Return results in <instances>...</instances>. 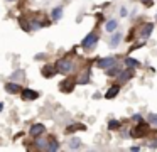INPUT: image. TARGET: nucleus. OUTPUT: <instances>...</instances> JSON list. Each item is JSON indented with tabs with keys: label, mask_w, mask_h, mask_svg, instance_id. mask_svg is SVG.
Segmentation results:
<instances>
[{
	"label": "nucleus",
	"mask_w": 157,
	"mask_h": 152,
	"mask_svg": "<svg viewBox=\"0 0 157 152\" xmlns=\"http://www.w3.org/2000/svg\"><path fill=\"white\" fill-rule=\"evenodd\" d=\"M56 69L61 71L63 74H69L73 71V61H69V59H59L58 64H56Z\"/></svg>",
	"instance_id": "nucleus-1"
},
{
	"label": "nucleus",
	"mask_w": 157,
	"mask_h": 152,
	"mask_svg": "<svg viewBox=\"0 0 157 152\" xmlns=\"http://www.w3.org/2000/svg\"><path fill=\"white\" fill-rule=\"evenodd\" d=\"M115 57L113 56H110V57H103L101 61L98 63V68H101V69H108V68H113L115 66Z\"/></svg>",
	"instance_id": "nucleus-2"
},
{
	"label": "nucleus",
	"mask_w": 157,
	"mask_h": 152,
	"mask_svg": "<svg viewBox=\"0 0 157 152\" xmlns=\"http://www.w3.org/2000/svg\"><path fill=\"white\" fill-rule=\"evenodd\" d=\"M96 41H98V36H96V34H90V36L85 37V41L81 42V46L86 47V49H90L91 46H95V44H96Z\"/></svg>",
	"instance_id": "nucleus-3"
},
{
	"label": "nucleus",
	"mask_w": 157,
	"mask_h": 152,
	"mask_svg": "<svg viewBox=\"0 0 157 152\" xmlns=\"http://www.w3.org/2000/svg\"><path fill=\"white\" fill-rule=\"evenodd\" d=\"M42 132H44V125H42V123H36V125H32V128H31L29 134H31L32 137H39Z\"/></svg>",
	"instance_id": "nucleus-4"
},
{
	"label": "nucleus",
	"mask_w": 157,
	"mask_h": 152,
	"mask_svg": "<svg viewBox=\"0 0 157 152\" xmlns=\"http://www.w3.org/2000/svg\"><path fill=\"white\" fill-rule=\"evenodd\" d=\"M39 95H37V91H32V90H24L22 91V98L24 100H36Z\"/></svg>",
	"instance_id": "nucleus-5"
},
{
	"label": "nucleus",
	"mask_w": 157,
	"mask_h": 152,
	"mask_svg": "<svg viewBox=\"0 0 157 152\" xmlns=\"http://www.w3.org/2000/svg\"><path fill=\"white\" fill-rule=\"evenodd\" d=\"M152 29H154L152 24H144L142 29H140V36H142V37H149L150 32H152Z\"/></svg>",
	"instance_id": "nucleus-6"
},
{
	"label": "nucleus",
	"mask_w": 157,
	"mask_h": 152,
	"mask_svg": "<svg viewBox=\"0 0 157 152\" xmlns=\"http://www.w3.org/2000/svg\"><path fill=\"white\" fill-rule=\"evenodd\" d=\"M5 90H7L9 93H19V91H21V86H19L17 83H7L5 84Z\"/></svg>",
	"instance_id": "nucleus-7"
},
{
	"label": "nucleus",
	"mask_w": 157,
	"mask_h": 152,
	"mask_svg": "<svg viewBox=\"0 0 157 152\" xmlns=\"http://www.w3.org/2000/svg\"><path fill=\"white\" fill-rule=\"evenodd\" d=\"M118 91H120V86H118V84H115V86H112L108 91H106L105 96H106V98H115L117 95H118Z\"/></svg>",
	"instance_id": "nucleus-8"
},
{
	"label": "nucleus",
	"mask_w": 157,
	"mask_h": 152,
	"mask_svg": "<svg viewBox=\"0 0 157 152\" xmlns=\"http://www.w3.org/2000/svg\"><path fill=\"white\" fill-rule=\"evenodd\" d=\"M132 76H133V71L132 69H127V71H123V73H120V81H122V83H125V81L130 80Z\"/></svg>",
	"instance_id": "nucleus-9"
},
{
	"label": "nucleus",
	"mask_w": 157,
	"mask_h": 152,
	"mask_svg": "<svg viewBox=\"0 0 157 152\" xmlns=\"http://www.w3.org/2000/svg\"><path fill=\"white\" fill-rule=\"evenodd\" d=\"M54 71H56V68L54 66H44L42 68V74H44V76H52V74H54Z\"/></svg>",
	"instance_id": "nucleus-10"
},
{
	"label": "nucleus",
	"mask_w": 157,
	"mask_h": 152,
	"mask_svg": "<svg viewBox=\"0 0 157 152\" xmlns=\"http://www.w3.org/2000/svg\"><path fill=\"white\" fill-rule=\"evenodd\" d=\"M61 17H63V7H56V9L52 10V19L59 20Z\"/></svg>",
	"instance_id": "nucleus-11"
},
{
	"label": "nucleus",
	"mask_w": 157,
	"mask_h": 152,
	"mask_svg": "<svg viewBox=\"0 0 157 152\" xmlns=\"http://www.w3.org/2000/svg\"><path fill=\"white\" fill-rule=\"evenodd\" d=\"M85 125L83 123H73V125H69L68 127V132H76V130H85Z\"/></svg>",
	"instance_id": "nucleus-12"
},
{
	"label": "nucleus",
	"mask_w": 157,
	"mask_h": 152,
	"mask_svg": "<svg viewBox=\"0 0 157 152\" xmlns=\"http://www.w3.org/2000/svg\"><path fill=\"white\" fill-rule=\"evenodd\" d=\"M69 147H71V149H79V147H81V140H79L78 137L71 138V142H69Z\"/></svg>",
	"instance_id": "nucleus-13"
},
{
	"label": "nucleus",
	"mask_w": 157,
	"mask_h": 152,
	"mask_svg": "<svg viewBox=\"0 0 157 152\" xmlns=\"http://www.w3.org/2000/svg\"><path fill=\"white\" fill-rule=\"evenodd\" d=\"M117 25H118V22H117V20H108V22H106V30H108V32H112V30L117 29Z\"/></svg>",
	"instance_id": "nucleus-14"
},
{
	"label": "nucleus",
	"mask_w": 157,
	"mask_h": 152,
	"mask_svg": "<svg viewBox=\"0 0 157 152\" xmlns=\"http://www.w3.org/2000/svg\"><path fill=\"white\" fill-rule=\"evenodd\" d=\"M125 64H127L128 68H137L140 63H139L137 59H132V57H128V59H125Z\"/></svg>",
	"instance_id": "nucleus-15"
},
{
	"label": "nucleus",
	"mask_w": 157,
	"mask_h": 152,
	"mask_svg": "<svg viewBox=\"0 0 157 152\" xmlns=\"http://www.w3.org/2000/svg\"><path fill=\"white\" fill-rule=\"evenodd\" d=\"M88 71H85V73H83L81 74V76H79L78 78V81H79V83H81V84H85V83H88V81H90V76H88Z\"/></svg>",
	"instance_id": "nucleus-16"
},
{
	"label": "nucleus",
	"mask_w": 157,
	"mask_h": 152,
	"mask_svg": "<svg viewBox=\"0 0 157 152\" xmlns=\"http://www.w3.org/2000/svg\"><path fill=\"white\" fill-rule=\"evenodd\" d=\"M132 135L133 137H142V135H145V130H144V127H137V130H132Z\"/></svg>",
	"instance_id": "nucleus-17"
},
{
	"label": "nucleus",
	"mask_w": 157,
	"mask_h": 152,
	"mask_svg": "<svg viewBox=\"0 0 157 152\" xmlns=\"http://www.w3.org/2000/svg\"><path fill=\"white\" fill-rule=\"evenodd\" d=\"M120 39H122V34H113V37H112V41H110V44H112V46L115 47L117 44L120 42Z\"/></svg>",
	"instance_id": "nucleus-18"
},
{
	"label": "nucleus",
	"mask_w": 157,
	"mask_h": 152,
	"mask_svg": "<svg viewBox=\"0 0 157 152\" xmlns=\"http://www.w3.org/2000/svg\"><path fill=\"white\" fill-rule=\"evenodd\" d=\"M46 149H48V150H58V149H59V144H58L56 140H51V144H48V147H46Z\"/></svg>",
	"instance_id": "nucleus-19"
},
{
	"label": "nucleus",
	"mask_w": 157,
	"mask_h": 152,
	"mask_svg": "<svg viewBox=\"0 0 157 152\" xmlns=\"http://www.w3.org/2000/svg\"><path fill=\"white\" fill-rule=\"evenodd\" d=\"M48 140H44V138H37V147H41V149H46L48 147V144H46Z\"/></svg>",
	"instance_id": "nucleus-20"
},
{
	"label": "nucleus",
	"mask_w": 157,
	"mask_h": 152,
	"mask_svg": "<svg viewBox=\"0 0 157 152\" xmlns=\"http://www.w3.org/2000/svg\"><path fill=\"white\" fill-rule=\"evenodd\" d=\"M108 127H110V128H117V127H120V123H118V122H115V120H112V122L108 123Z\"/></svg>",
	"instance_id": "nucleus-21"
},
{
	"label": "nucleus",
	"mask_w": 157,
	"mask_h": 152,
	"mask_svg": "<svg viewBox=\"0 0 157 152\" xmlns=\"http://www.w3.org/2000/svg\"><path fill=\"white\" fill-rule=\"evenodd\" d=\"M149 122H150V123H155L157 125V115H149Z\"/></svg>",
	"instance_id": "nucleus-22"
},
{
	"label": "nucleus",
	"mask_w": 157,
	"mask_h": 152,
	"mask_svg": "<svg viewBox=\"0 0 157 152\" xmlns=\"http://www.w3.org/2000/svg\"><path fill=\"white\" fill-rule=\"evenodd\" d=\"M120 15L125 17V15H127V9H123V7H122V9H120Z\"/></svg>",
	"instance_id": "nucleus-23"
},
{
	"label": "nucleus",
	"mask_w": 157,
	"mask_h": 152,
	"mask_svg": "<svg viewBox=\"0 0 157 152\" xmlns=\"http://www.w3.org/2000/svg\"><path fill=\"white\" fill-rule=\"evenodd\" d=\"M133 122H140V115H133Z\"/></svg>",
	"instance_id": "nucleus-24"
},
{
	"label": "nucleus",
	"mask_w": 157,
	"mask_h": 152,
	"mask_svg": "<svg viewBox=\"0 0 157 152\" xmlns=\"http://www.w3.org/2000/svg\"><path fill=\"white\" fill-rule=\"evenodd\" d=\"M2 110H4V105H2V103H0V111H2Z\"/></svg>",
	"instance_id": "nucleus-25"
},
{
	"label": "nucleus",
	"mask_w": 157,
	"mask_h": 152,
	"mask_svg": "<svg viewBox=\"0 0 157 152\" xmlns=\"http://www.w3.org/2000/svg\"><path fill=\"white\" fill-rule=\"evenodd\" d=\"M9 2H12V0H9Z\"/></svg>",
	"instance_id": "nucleus-26"
}]
</instances>
